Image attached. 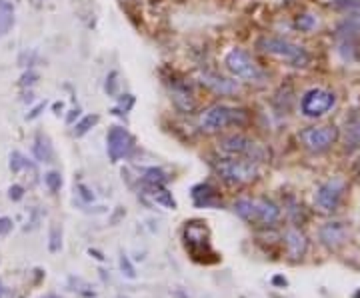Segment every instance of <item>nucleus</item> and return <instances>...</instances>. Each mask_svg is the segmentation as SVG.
Returning a JSON list of instances; mask_svg holds the SVG:
<instances>
[{"instance_id": "1", "label": "nucleus", "mask_w": 360, "mask_h": 298, "mask_svg": "<svg viewBox=\"0 0 360 298\" xmlns=\"http://www.w3.org/2000/svg\"><path fill=\"white\" fill-rule=\"evenodd\" d=\"M234 212L244 223L255 226H272L280 218V209L269 198H239L234 202Z\"/></svg>"}, {"instance_id": "2", "label": "nucleus", "mask_w": 360, "mask_h": 298, "mask_svg": "<svg viewBox=\"0 0 360 298\" xmlns=\"http://www.w3.org/2000/svg\"><path fill=\"white\" fill-rule=\"evenodd\" d=\"M258 48L264 52V54H270L274 59L285 60L286 64L290 66H306L310 62V54L304 46L297 45L288 38H280V36H262L258 40Z\"/></svg>"}, {"instance_id": "3", "label": "nucleus", "mask_w": 360, "mask_h": 298, "mask_svg": "<svg viewBox=\"0 0 360 298\" xmlns=\"http://www.w3.org/2000/svg\"><path fill=\"white\" fill-rule=\"evenodd\" d=\"M214 166V172L225 180L226 184L230 186H240V184H248L258 177V168L255 163L250 161H244V158H220L212 164Z\"/></svg>"}, {"instance_id": "4", "label": "nucleus", "mask_w": 360, "mask_h": 298, "mask_svg": "<svg viewBox=\"0 0 360 298\" xmlns=\"http://www.w3.org/2000/svg\"><path fill=\"white\" fill-rule=\"evenodd\" d=\"M218 150L225 152L226 156L244 158V161H250V163L264 161L269 156V150L264 149L262 144H258L253 138L244 135H228L225 138H220L218 140Z\"/></svg>"}, {"instance_id": "5", "label": "nucleus", "mask_w": 360, "mask_h": 298, "mask_svg": "<svg viewBox=\"0 0 360 298\" xmlns=\"http://www.w3.org/2000/svg\"><path fill=\"white\" fill-rule=\"evenodd\" d=\"M226 68L232 76H237L244 82H250V84H258L264 80V73L260 70V66L256 64L255 59L242 50V48H232L225 59Z\"/></svg>"}, {"instance_id": "6", "label": "nucleus", "mask_w": 360, "mask_h": 298, "mask_svg": "<svg viewBox=\"0 0 360 298\" xmlns=\"http://www.w3.org/2000/svg\"><path fill=\"white\" fill-rule=\"evenodd\" d=\"M182 234H184V246L196 262H209L207 256H214L212 246H210V232L207 224L200 223V221L186 223Z\"/></svg>"}, {"instance_id": "7", "label": "nucleus", "mask_w": 360, "mask_h": 298, "mask_svg": "<svg viewBox=\"0 0 360 298\" xmlns=\"http://www.w3.org/2000/svg\"><path fill=\"white\" fill-rule=\"evenodd\" d=\"M244 122H246V112L244 110L226 105L210 106L200 114V126L204 131H210V133L223 131L226 126H234V124H244Z\"/></svg>"}, {"instance_id": "8", "label": "nucleus", "mask_w": 360, "mask_h": 298, "mask_svg": "<svg viewBox=\"0 0 360 298\" xmlns=\"http://www.w3.org/2000/svg\"><path fill=\"white\" fill-rule=\"evenodd\" d=\"M336 105V96L324 89H310L304 92L302 100H300V112L306 119H320L327 112L332 110V106Z\"/></svg>"}, {"instance_id": "9", "label": "nucleus", "mask_w": 360, "mask_h": 298, "mask_svg": "<svg viewBox=\"0 0 360 298\" xmlns=\"http://www.w3.org/2000/svg\"><path fill=\"white\" fill-rule=\"evenodd\" d=\"M302 147L310 152H324L338 140V128L336 126H310L304 128L299 135Z\"/></svg>"}, {"instance_id": "10", "label": "nucleus", "mask_w": 360, "mask_h": 298, "mask_svg": "<svg viewBox=\"0 0 360 298\" xmlns=\"http://www.w3.org/2000/svg\"><path fill=\"white\" fill-rule=\"evenodd\" d=\"M346 182L343 179H330L324 184L318 186V191L315 194V204L316 209L322 212H334L338 209L343 196H345Z\"/></svg>"}, {"instance_id": "11", "label": "nucleus", "mask_w": 360, "mask_h": 298, "mask_svg": "<svg viewBox=\"0 0 360 298\" xmlns=\"http://www.w3.org/2000/svg\"><path fill=\"white\" fill-rule=\"evenodd\" d=\"M106 150H108V158L112 163H119L122 158L130 156V152L135 150V138L126 128L112 126L106 135Z\"/></svg>"}, {"instance_id": "12", "label": "nucleus", "mask_w": 360, "mask_h": 298, "mask_svg": "<svg viewBox=\"0 0 360 298\" xmlns=\"http://www.w3.org/2000/svg\"><path fill=\"white\" fill-rule=\"evenodd\" d=\"M200 84L207 87L209 90H212L214 94H220V96L237 94L240 89L237 80H230V78L216 75V73H202V75H200Z\"/></svg>"}, {"instance_id": "13", "label": "nucleus", "mask_w": 360, "mask_h": 298, "mask_svg": "<svg viewBox=\"0 0 360 298\" xmlns=\"http://www.w3.org/2000/svg\"><path fill=\"white\" fill-rule=\"evenodd\" d=\"M348 239V228L345 223H327L320 228V240L330 251H338Z\"/></svg>"}, {"instance_id": "14", "label": "nucleus", "mask_w": 360, "mask_h": 298, "mask_svg": "<svg viewBox=\"0 0 360 298\" xmlns=\"http://www.w3.org/2000/svg\"><path fill=\"white\" fill-rule=\"evenodd\" d=\"M285 246L288 256L292 260H299L308 251V239L300 228H288L285 232Z\"/></svg>"}, {"instance_id": "15", "label": "nucleus", "mask_w": 360, "mask_h": 298, "mask_svg": "<svg viewBox=\"0 0 360 298\" xmlns=\"http://www.w3.org/2000/svg\"><path fill=\"white\" fill-rule=\"evenodd\" d=\"M193 202L198 209H216L220 207V196L210 184H196L193 188Z\"/></svg>"}, {"instance_id": "16", "label": "nucleus", "mask_w": 360, "mask_h": 298, "mask_svg": "<svg viewBox=\"0 0 360 298\" xmlns=\"http://www.w3.org/2000/svg\"><path fill=\"white\" fill-rule=\"evenodd\" d=\"M144 194L149 196L154 204H158V207H163V209H170V210L177 209V200H174V198H172V194L168 193L165 186H160V184H150V186H144Z\"/></svg>"}, {"instance_id": "17", "label": "nucleus", "mask_w": 360, "mask_h": 298, "mask_svg": "<svg viewBox=\"0 0 360 298\" xmlns=\"http://www.w3.org/2000/svg\"><path fill=\"white\" fill-rule=\"evenodd\" d=\"M32 154L38 163H52L54 161V149L50 144V138L43 133L34 136V144H32Z\"/></svg>"}, {"instance_id": "18", "label": "nucleus", "mask_w": 360, "mask_h": 298, "mask_svg": "<svg viewBox=\"0 0 360 298\" xmlns=\"http://www.w3.org/2000/svg\"><path fill=\"white\" fill-rule=\"evenodd\" d=\"M15 27V4L10 0H0V36H6Z\"/></svg>"}, {"instance_id": "19", "label": "nucleus", "mask_w": 360, "mask_h": 298, "mask_svg": "<svg viewBox=\"0 0 360 298\" xmlns=\"http://www.w3.org/2000/svg\"><path fill=\"white\" fill-rule=\"evenodd\" d=\"M138 179L142 180L144 186H150V184H160V186H165L166 182L170 180V177L166 174L163 168L149 166V168H142V170H140V177H138Z\"/></svg>"}, {"instance_id": "20", "label": "nucleus", "mask_w": 360, "mask_h": 298, "mask_svg": "<svg viewBox=\"0 0 360 298\" xmlns=\"http://www.w3.org/2000/svg\"><path fill=\"white\" fill-rule=\"evenodd\" d=\"M360 149V120L357 122H350L346 126L345 135V150L352 152V150Z\"/></svg>"}, {"instance_id": "21", "label": "nucleus", "mask_w": 360, "mask_h": 298, "mask_svg": "<svg viewBox=\"0 0 360 298\" xmlns=\"http://www.w3.org/2000/svg\"><path fill=\"white\" fill-rule=\"evenodd\" d=\"M172 100H174V105L179 106L180 110H184V112H193V110H195V100H193L190 92L186 89L172 90Z\"/></svg>"}, {"instance_id": "22", "label": "nucleus", "mask_w": 360, "mask_h": 298, "mask_svg": "<svg viewBox=\"0 0 360 298\" xmlns=\"http://www.w3.org/2000/svg\"><path fill=\"white\" fill-rule=\"evenodd\" d=\"M98 120H100V117H98V114H89V117L80 119L75 124V131H73V135H75L76 138L84 136L87 133H90V128H94V126L98 124Z\"/></svg>"}, {"instance_id": "23", "label": "nucleus", "mask_w": 360, "mask_h": 298, "mask_svg": "<svg viewBox=\"0 0 360 298\" xmlns=\"http://www.w3.org/2000/svg\"><path fill=\"white\" fill-rule=\"evenodd\" d=\"M8 166H10V170H13L15 174H18V172L24 170V168H34V164L30 163L29 158H27L22 152H18V150H15V152L10 154V163H8Z\"/></svg>"}, {"instance_id": "24", "label": "nucleus", "mask_w": 360, "mask_h": 298, "mask_svg": "<svg viewBox=\"0 0 360 298\" xmlns=\"http://www.w3.org/2000/svg\"><path fill=\"white\" fill-rule=\"evenodd\" d=\"M45 184L50 193H59L60 188H62V177H60V172H57V170H50V172H46Z\"/></svg>"}, {"instance_id": "25", "label": "nucleus", "mask_w": 360, "mask_h": 298, "mask_svg": "<svg viewBox=\"0 0 360 298\" xmlns=\"http://www.w3.org/2000/svg\"><path fill=\"white\" fill-rule=\"evenodd\" d=\"M133 106H135V96H133V94H122L119 106H117L112 112H114V114H119V117H124Z\"/></svg>"}, {"instance_id": "26", "label": "nucleus", "mask_w": 360, "mask_h": 298, "mask_svg": "<svg viewBox=\"0 0 360 298\" xmlns=\"http://www.w3.org/2000/svg\"><path fill=\"white\" fill-rule=\"evenodd\" d=\"M50 253H59L62 248V228L60 226H52L50 228V244H48Z\"/></svg>"}, {"instance_id": "27", "label": "nucleus", "mask_w": 360, "mask_h": 298, "mask_svg": "<svg viewBox=\"0 0 360 298\" xmlns=\"http://www.w3.org/2000/svg\"><path fill=\"white\" fill-rule=\"evenodd\" d=\"M119 73L117 70H112L110 75L106 76V84H105V90L106 94H110V96H117V92H119Z\"/></svg>"}, {"instance_id": "28", "label": "nucleus", "mask_w": 360, "mask_h": 298, "mask_svg": "<svg viewBox=\"0 0 360 298\" xmlns=\"http://www.w3.org/2000/svg\"><path fill=\"white\" fill-rule=\"evenodd\" d=\"M345 27L350 32H360V8H354L352 15L345 20Z\"/></svg>"}, {"instance_id": "29", "label": "nucleus", "mask_w": 360, "mask_h": 298, "mask_svg": "<svg viewBox=\"0 0 360 298\" xmlns=\"http://www.w3.org/2000/svg\"><path fill=\"white\" fill-rule=\"evenodd\" d=\"M297 27H299L302 32H308V30H313L316 27L315 16H310V15L299 16V18H297Z\"/></svg>"}, {"instance_id": "30", "label": "nucleus", "mask_w": 360, "mask_h": 298, "mask_svg": "<svg viewBox=\"0 0 360 298\" xmlns=\"http://www.w3.org/2000/svg\"><path fill=\"white\" fill-rule=\"evenodd\" d=\"M120 270H122V274L126 276V278H136V270L133 267V262L128 260V256H120Z\"/></svg>"}, {"instance_id": "31", "label": "nucleus", "mask_w": 360, "mask_h": 298, "mask_svg": "<svg viewBox=\"0 0 360 298\" xmlns=\"http://www.w3.org/2000/svg\"><path fill=\"white\" fill-rule=\"evenodd\" d=\"M38 82V73H34V70H29V73H24V75L20 76V87H32V84H36Z\"/></svg>"}, {"instance_id": "32", "label": "nucleus", "mask_w": 360, "mask_h": 298, "mask_svg": "<svg viewBox=\"0 0 360 298\" xmlns=\"http://www.w3.org/2000/svg\"><path fill=\"white\" fill-rule=\"evenodd\" d=\"M332 6H334V8H348V10H354V8H360V0H332Z\"/></svg>"}, {"instance_id": "33", "label": "nucleus", "mask_w": 360, "mask_h": 298, "mask_svg": "<svg viewBox=\"0 0 360 298\" xmlns=\"http://www.w3.org/2000/svg\"><path fill=\"white\" fill-rule=\"evenodd\" d=\"M8 198H10L13 202L22 200V198H24V188H22L20 184H13V186L8 188Z\"/></svg>"}, {"instance_id": "34", "label": "nucleus", "mask_w": 360, "mask_h": 298, "mask_svg": "<svg viewBox=\"0 0 360 298\" xmlns=\"http://www.w3.org/2000/svg\"><path fill=\"white\" fill-rule=\"evenodd\" d=\"M10 228H13V221H10L8 216H0V237L8 234Z\"/></svg>"}, {"instance_id": "35", "label": "nucleus", "mask_w": 360, "mask_h": 298, "mask_svg": "<svg viewBox=\"0 0 360 298\" xmlns=\"http://www.w3.org/2000/svg\"><path fill=\"white\" fill-rule=\"evenodd\" d=\"M45 108H46V103H38V105L34 106V108L30 110L29 114H27V120H34L36 117H40V112H43Z\"/></svg>"}, {"instance_id": "36", "label": "nucleus", "mask_w": 360, "mask_h": 298, "mask_svg": "<svg viewBox=\"0 0 360 298\" xmlns=\"http://www.w3.org/2000/svg\"><path fill=\"white\" fill-rule=\"evenodd\" d=\"M78 117H80V108H73V110H70V114L66 117V122H68V124H73Z\"/></svg>"}, {"instance_id": "37", "label": "nucleus", "mask_w": 360, "mask_h": 298, "mask_svg": "<svg viewBox=\"0 0 360 298\" xmlns=\"http://www.w3.org/2000/svg\"><path fill=\"white\" fill-rule=\"evenodd\" d=\"M78 191H80V196H82V198H84V200H94V194H89V191H87V186H82V184H80V186H78Z\"/></svg>"}, {"instance_id": "38", "label": "nucleus", "mask_w": 360, "mask_h": 298, "mask_svg": "<svg viewBox=\"0 0 360 298\" xmlns=\"http://www.w3.org/2000/svg\"><path fill=\"white\" fill-rule=\"evenodd\" d=\"M272 283L276 284V286H286V278H283V276H274Z\"/></svg>"}, {"instance_id": "39", "label": "nucleus", "mask_w": 360, "mask_h": 298, "mask_svg": "<svg viewBox=\"0 0 360 298\" xmlns=\"http://www.w3.org/2000/svg\"><path fill=\"white\" fill-rule=\"evenodd\" d=\"M2 292H4V290H2V283H0V298H2Z\"/></svg>"}, {"instance_id": "40", "label": "nucleus", "mask_w": 360, "mask_h": 298, "mask_svg": "<svg viewBox=\"0 0 360 298\" xmlns=\"http://www.w3.org/2000/svg\"><path fill=\"white\" fill-rule=\"evenodd\" d=\"M354 298H360V290H359V292H357V295H354Z\"/></svg>"}, {"instance_id": "41", "label": "nucleus", "mask_w": 360, "mask_h": 298, "mask_svg": "<svg viewBox=\"0 0 360 298\" xmlns=\"http://www.w3.org/2000/svg\"><path fill=\"white\" fill-rule=\"evenodd\" d=\"M46 298H59V297H54V295H50V297H46Z\"/></svg>"}]
</instances>
